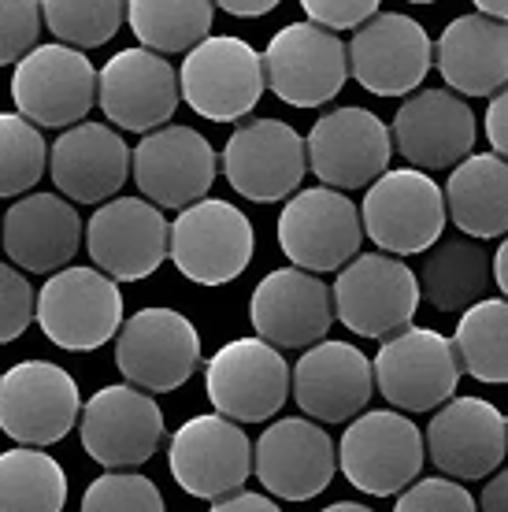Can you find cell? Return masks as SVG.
I'll use <instances>...</instances> for the list:
<instances>
[{
  "instance_id": "obj_10",
  "label": "cell",
  "mask_w": 508,
  "mask_h": 512,
  "mask_svg": "<svg viewBox=\"0 0 508 512\" xmlns=\"http://www.w3.org/2000/svg\"><path fill=\"white\" fill-rule=\"evenodd\" d=\"M12 101L26 123L67 130L86 123L89 108L97 101V71L86 52L67 49L60 41L34 45L15 64Z\"/></svg>"
},
{
  "instance_id": "obj_34",
  "label": "cell",
  "mask_w": 508,
  "mask_h": 512,
  "mask_svg": "<svg viewBox=\"0 0 508 512\" xmlns=\"http://www.w3.org/2000/svg\"><path fill=\"white\" fill-rule=\"evenodd\" d=\"M64 464L45 449H4L0 453V512H64Z\"/></svg>"
},
{
  "instance_id": "obj_16",
  "label": "cell",
  "mask_w": 508,
  "mask_h": 512,
  "mask_svg": "<svg viewBox=\"0 0 508 512\" xmlns=\"http://www.w3.org/2000/svg\"><path fill=\"white\" fill-rule=\"evenodd\" d=\"M434 45L412 15L375 12L368 23L356 26L345 45L349 75L375 97H405L423 86L431 71Z\"/></svg>"
},
{
  "instance_id": "obj_32",
  "label": "cell",
  "mask_w": 508,
  "mask_h": 512,
  "mask_svg": "<svg viewBox=\"0 0 508 512\" xmlns=\"http://www.w3.org/2000/svg\"><path fill=\"white\" fill-rule=\"evenodd\" d=\"M460 375L490 386L508 383V305L505 297H483L464 308L457 331L449 338Z\"/></svg>"
},
{
  "instance_id": "obj_25",
  "label": "cell",
  "mask_w": 508,
  "mask_h": 512,
  "mask_svg": "<svg viewBox=\"0 0 508 512\" xmlns=\"http://www.w3.org/2000/svg\"><path fill=\"white\" fill-rule=\"evenodd\" d=\"M290 394L312 423L356 420L375 394L371 357L349 342L323 338L290 368Z\"/></svg>"
},
{
  "instance_id": "obj_13",
  "label": "cell",
  "mask_w": 508,
  "mask_h": 512,
  "mask_svg": "<svg viewBox=\"0 0 508 512\" xmlns=\"http://www.w3.org/2000/svg\"><path fill=\"white\" fill-rule=\"evenodd\" d=\"M390 127L371 108L349 104L312 123L305 138V160L327 190H360L390 171Z\"/></svg>"
},
{
  "instance_id": "obj_35",
  "label": "cell",
  "mask_w": 508,
  "mask_h": 512,
  "mask_svg": "<svg viewBox=\"0 0 508 512\" xmlns=\"http://www.w3.org/2000/svg\"><path fill=\"white\" fill-rule=\"evenodd\" d=\"M41 26L67 49H101L119 34L127 0H38Z\"/></svg>"
},
{
  "instance_id": "obj_6",
  "label": "cell",
  "mask_w": 508,
  "mask_h": 512,
  "mask_svg": "<svg viewBox=\"0 0 508 512\" xmlns=\"http://www.w3.org/2000/svg\"><path fill=\"white\" fill-rule=\"evenodd\" d=\"M360 227L364 238L390 256L427 253L445 231V201L442 186L416 167L382 171L364 193Z\"/></svg>"
},
{
  "instance_id": "obj_2",
  "label": "cell",
  "mask_w": 508,
  "mask_h": 512,
  "mask_svg": "<svg viewBox=\"0 0 508 512\" xmlns=\"http://www.w3.org/2000/svg\"><path fill=\"white\" fill-rule=\"evenodd\" d=\"M334 320L360 338H390L416 320V271L401 256L356 253L334 279Z\"/></svg>"
},
{
  "instance_id": "obj_19",
  "label": "cell",
  "mask_w": 508,
  "mask_h": 512,
  "mask_svg": "<svg viewBox=\"0 0 508 512\" xmlns=\"http://www.w3.org/2000/svg\"><path fill=\"white\" fill-rule=\"evenodd\" d=\"M305 171V138L282 119H249L230 134L223 149V175L230 190L256 205L293 197Z\"/></svg>"
},
{
  "instance_id": "obj_33",
  "label": "cell",
  "mask_w": 508,
  "mask_h": 512,
  "mask_svg": "<svg viewBox=\"0 0 508 512\" xmlns=\"http://www.w3.org/2000/svg\"><path fill=\"white\" fill-rule=\"evenodd\" d=\"M216 4L212 0H127V23L141 49L190 52L212 34Z\"/></svg>"
},
{
  "instance_id": "obj_9",
  "label": "cell",
  "mask_w": 508,
  "mask_h": 512,
  "mask_svg": "<svg viewBox=\"0 0 508 512\" xmlns=\"http://www.w3.org/2000/svg\"><path fill=\"white\" fill-rule=\"evenodd\" d=\"M78 435L93 461L104 464L108 472H127L153 461L167 435L164 409L138 386H101L78 409Z\"/></svg>"
},
{
  "instance_id": "obj_43",
  "label": "cell",
  "mask_w": 508,
  "mask_h": 512,
  "mask_svg": "<svg viewBox=\"0 0 508 512\" xmlns=\"http://www.w3.org/2000/svg\"><path fill=\"white\" fill-rule=\"evenodd\" d=\"M208 512H282V509L271 498H264V494L238 490V494H230V498L212 501V509H208Z\"/></svg>"
},
{
  "instance_id": "obj_36",
  "label": "cell",
  "mask_w": 508,
  "mask_h": 512,
  "mask_svg": "<svg viewBox=\"0 0 508 512\" xmlns=\"http://www.w3.org/2000/svg\"><path fill=\"white\" fill-rule=\"evenodd\" d=\"M49 164V145L19 112H0V197H23L38 186Z\"/></svg>"
},
{
  "instance_id": "obj_30",
  "label": "cell",
  "mask_w": 508,
  "mask_h": 512,
  "mask_svg": "<svg viewBox=\"0 0 508 512\" xmlns=\"http://www.w3.org/2000/svg\"><path fill=\"white\" fill-rule=\"evenodd\" d=\"M445 216L471 242H490L508 231V164L494 153L464 156L442 190Z\"/></svg>"
},
{
  "instance_id": "obj_29",
  "label": "cell",
  "mask_w": 508,
  "mask_h": 512,
  "mask_svg": "<svg viewBox=\"0 0 508 512\" xmlns=\"http://www.w3.org/2000/svg\"><path fill=\"white\" fill-rule=\"evenodd\" d=\"M449 93L494 97L508 82V26L490 15H457L434 45V60Z\"/></svg>"
},
{
  "instance_id": "obj_12",
  "label": "cell",
  "mask_w": 508,
  "mask_h": 512,
  "mask_svg": "<svg viewBox=\"0 0 508 512\" xmlns=\"http://www.w3.org/2000/svg\"><path fill=\"white\" fill-rule=\"evenodd\" d=\"M78 409L75 375L52 360H19L0 375V431L19 446L41 449L67 438Z\"/></svg>"
},
{
  "instance_id": "obj_28",
  "label": "cell",
  "mask_w": 508,
  "mask_h": 512,
  "mask_svg": "<svg viewBox=\"0 0 508 512\" xmlns=\"http://www.w3.org/2000/svg\"><path fill=\"white\" fill-rule=\"evenodd\" d=\"M0 242L12 268L52 275L75 260L82 245V219L60 193H26L4 212Z\"/></svg>"
},
{
  "instance_id": "obj_46",
  "label": "cell",
  "mask_w": 508,
  "mask_h": 512,
  "mask_svg": "<svg viewBox=\"0 0 508 512\" xmlns=\"http://www.w3.org/2000/svg\"><path fill=\"white\" fill-rule=\"evenodd\" d=\"M490 282H497V290L508 294V245H497L494 260H490Z\"/></svg>"
},
{
  "instance_id": "obj_24",
  "label": "cell",
  "mask_w": 508,
  "mask_h": 512,
  "mask_svg": "<svg viewBox=\"0 0 508 512\" xmlns=\"http://www.w3.org/2000/svg\"><path fill=\"white\" fill-rule=\"evenodd\" d=\"M97 104L112 130L149 134L167 127L178 108V75L164 56L149 49H123L97 71Z\"/></svg>"
},
{
  "instance_id": "obj_41",
  "label": "cell",
  "mask_w": 508,
  "mask_h": 512,
  "mask_svg": "<svg viewBox=\"0 0 508 512\" xmlns=\"http://www.w3.org/2000/svg\"><path fill=\"white\" fill-rule=\"evenodd\" d=\"M382 0H301L308 23L323 26V30H356L360 23H368L371 15L379 12Z\"/></svg>"
},
{
  "instance_id": "obj_7",
  "label": "cell",
  "mask_w": 508,
  "mask_h": 512,
  "mask_svg": "<svg viewBox=\"0 0 508 512\" xmlns=\"http://www.w3.org/2000/svg\"><path fill=\"white\" fill-rule=\"evenodd\" d=\"M334 449L345 479L371 498H390L412 487L427 461L420 427L397 409L364 412L345 427Z\"/></svg>"
},
{
  "instance_id": "obj_20",
  "label": "cell",
  "mask_w": 508,
  "mask_h": 512,
  "mask_svg": "<svg viewBox=\"0 0 508 512\" xmlns=\"http://www.w3.org/2000/svg\"><path fill=\"white\" fill-rule=\"evenodd\" d=\"M93 268L112 282L149 279L167 260V219L145 197H112L82 227Z\"/></svg>"
},
{
  "instance_id": "obj_47",
  "label": "cell",
  "mask_w": 508,
  "mask_h": 512,
  "mask_svg": "<svg viewBox=\"0 0 508 512\" xmlns=\"http://www.w3.org/2000/svg\"><path fill=\"white\" fill-rule=\"evenodd\" d=\"M479 15H490V19H505L508 15V0H471Z\"/></svg>"
},
{
  "instance_id": "obj_27",
  "label": "cell",
  "mask_w": 508,
  "mask_h": 512,
  "mask_svg": "<svg viewBox=\"0 0 508 512\" xmlns=\"http://www.w3.org/2000/svg\"><path fill=\"white\" fill-rule=\"evenodd\" d=\"M45 167L64 201L104 205L130 179V145L108 123H75L52 141Z\"/></svg>"
},
{
  "instance_id": "obj_38",
  "label": "cell",
  "mask_w": 508,
  "mask_h": 512,
  "mask_svg": "<svg viewBox=\"0 0 508 512\" xmlns=\"http://www.w3.org/2000/svg\"><path fill=\"white\" fill-rule=\"evenodd\" d=\"M38 0H0V67L19 64L41 38Z\"/></svg>"
},
{
  "instance_id": "obj_42",
  "label": "cell",
  "mask_w": 508,
  "mask_h": 512,
  "mask_svg": "<svg viewBox=\"0 0 508 512\" xmlns=\"http://www.w3.org/2000/svg\"><path fill=\"white\" fill-rule=\"evenodd\" d=\"M505 116H508V101L505 90L490 97V108H486V138H490V153L505 160L508 153V134H505Z\"/></svg>"
},
{
  "instance_id": "obj_45",
  "label": "cell",
  "mask_w": 508,
  "mask_h": 512,
  "mask_svg": "<svg viewBox=\"0 0 508 512\" xmlns=\"http://www.w3.org/2000/svg\"><path fill=\"white\" fill-rule=\"evenodd\" d=\"M212 4L230 15H238V19H260V15L275 12L282 0H212Z\"/></svg>"
},
{
  "instance_id": "obj_48",
  "label": "cell",
  "mask_w": 508,
  "mask_h": 512,
  "mask_svg": "<svg viewBox=\"0 0 508 512\" xmlns=\"http://www.w3.org/2000/svg\"><path fill=\"white\" fill-rule=\"evenodd\" d=\"M319 512H375V509L360 505V501H334V505H327V509H319Z\"/></svg>"
},
{
  "instance_id": "obj_37",
  "label": "cell",
  "mask_w": 508,
  "mask_h": 512,
  "mask_svg": "<svg viewBox=\"0 0 508 512\" xmlns=\"http://www.w3.org/2000/svg\"><path fill=\"white\" fill-rule=\"evenodd\" d=\"M78 512H167V505L149 475L104 472L82 490Z\"/></svg>"
},
{
  "instance_id": "obj_15",
  "label": "cell",
  "mask_w": 508,
  "mask_h": 512,
  "mask_svg": "<svg viewBox=\"0 0 508 512\" xmlns=\"http://www.w3.org/2000/svg\"><path fill=\"white\" fill-rule=\"evenodd\" d=\"M167 468L190 498H230L253 475V442L245 438L242 423H230L216 412L193 416L171 435Z\"/></svg>"
},
{
  "instance_id": "obj_39",
  "label": "cell",
  "mask_w": 508,
  "mask_h": 512,
  "mask_svg": "<svg viewBox=\"0 0 508 512\" xmlns=\"http://www.w3.org/2000/svg\"><path fill=\"white\" fill-rule=\"evenodd\" d=\"M394 512H475V498L457 479H416L397 494Z\"/></svg>"
},
{
  "instance_id": "obj_4",
  "label": "cell",
  "mask_w": 508,
  "mask_h": 512,
  "mask_svg": "<svg viewBox=\"0 0 508 512\" xmlns=\"http://www.w3.org/2000/svg\"><path fill=\"white\" fill-rule=\"evenodd\" d=\"M34 316L52 346L89 353L108 346L123 323L119 282L97 268H60L34 297Z\"/></svg>"
},
{
  "instance_id": "obj_21",
  "label": "cell",
  "mask_w": 508,
  "mask_h": 512,
  "mask_svg": "<svg viewBox=\"0 0 508 512\" xmlns=\"http://www.w3.org/2000/svg\"><path fill=\"white\" fill-rule=\"evenodd\" d=\"M338 472V449L323 423L275 420L253 442V475L282 501H312L331 487Z\"/></svg>"
},
{
  "instance_id": "obj_14",
  "label": "cell",
  "mask_w": 508,
  "mask_h": 512,
  "mask_svg": "<svg viewBox=\"0 0 508 512\" xmlns=\"http://www.w3.org/2000/svg\"><path fill=\"white\" fill-rule=\"evenodd\" d=\"M264 86L293 108H319L342 93L349 64L345 41L316 23H290L260 52Z\"/></svg>"
},
{
  "instance_id": "obj_40",
  "label": "cell",
  "mask_w": 508,
  "mask_h": 512,
  "mask_svg": "<svg viewBox=\"0 0 508 512\" xmlns=\"http://www.w3.org/2000/svg\"><path fill=\"white\" fill-rule=\"evenodd\" d=\"M34 323V286L23 271L0 264V346L15 342Z\"/></svg>"
},
{
  "instance_id": "obj_17",
  "label": "cell",
  "mask_w": 508,
  "mask_h": 512,
  "mask_svg": "<svg viewBox=\"0 0 508 512\" xmlns=\"http://www.w3.org/2000/svg\"><path fill=\"white\" fill-rule=\"evenodd\" d=\"M364 242L360 212L338 190L312 186L293 193L279 216V249L301 271H342Z\"/></svg>"
},
{
  "instance_id": "obj_11",
  "label": "cell",
  "mask_w": 508,
  "mask_h": 512,
  "mask_svg": "<svg viewBox=\"0 0 508 512\" xmlns=\"http://www.w3.org/2000/svg\"><path fill=\"white\" fill-rule=\"evenodd\" d=\"M204 394L230 423H264L290 397V364L260 338H234L204 364Z\"/></svg>"
},
{
  "instance_id": "obj_18",
  "label": "cell",
  "mask_w": 508,
  "mask_h": 512,
  "mask_svg": "<svg viewBox=\"0 0 508 512\" xmlns=\"http://www.w3.org/2000/svg\"><path fill=\"white\" fill-rule=\"evenodd\" d=\"M130 175L156 208H182L208 197L219 175V156L212 141L193 127H156L130 149Z\"/></svg>"
},
{
  "instance_id": "obj_3",
  "label": "cell",
  "mask_w": 508,
  "mask_h": 512,
  "mask_svg": "<svg viewBox=\"0 0 508 512\" xmlns=\"http://www.w3.org/2000/svg\"><path fill=\"white\" fill-rule=\"evenodd\" d=\"M175 75L178 101H186L197 116L212 123H238L267 90L260 52L230 34H208L201 45H193Z\"/></svg>"
},
{
  "instance_id": "obj_31",
  "label": "cell",
  "mask_w": 508,
  "mask_h": 512,
  "mask_svg": "<svg viewBox=\"0 0 508 512\" xmlns=\"http://www.w3.org/2000/svg\"><path fill=\"white\" fill-rule=\"evenodd\" d=\"M416 290L438 312H464L490 290V256L483 242L438 238L420 260Z\"/></svg>"
},
{
  "instance_id": "obj_5",
  "label": "cell",
  "mask_w": 508,
  "mask_h": 512,
  "mask_svg": "<svg viewBox=\"0 0 508 512\" xmlns=\"http://www.w3.org/2000/svg\"><path fill=\"white\" fill-rule=\"evenodd\" d=\"M115 368L127 386L171 394L201 368V334L175 308H141L115 331Z\"/></svg>"
},
{
  "instance_id": "obj_23",
  "label": "cell",
  "mask_w": 508,
  "mask_h": 512,
  "mask_svg": "<svg viewBox=\"0 0 508 512\" xmlns=\"http://www.w3.org/2000/svg\"><path fill=\"white\" fill-rule=\"evenodd\" d=\"M508 427L494 401L449 397L438 405L423 435V453H431L438 472L449 479H486L505 461Z\"/></svg>"
},
{
  "instance_id": "obj_8",
  "label": "cell",
  "mask_w": 508,
  "mask_h": 512,
  "mask_svg": "<svg viewBox=\"0 0 508 512\" xmlns=\"http://www.w3.org/2000/svg\"><path fill=\"white\" fill-rule=\"evenodd\" d=\"M371 379L397 412H431L457 397L460 364L449 338L431 327H405L382 338Z\"/></svg>"
},
{
  "instance_id": "obj_1",
  "label": "cell",
  "mask_w": 508,
  "mask_h": 512,
  "mask_svg": "<svg viewBox=\"0 0 508 512\" xmlns=\"http://www.w3.org/2000/svg\"><path fill=\"white\" fill-rule=\"evenodd\" d=\"M256 249L253 223L238 205L201 197L167 223V256L197 286H227L249 268Z\"/></svg>"
},
{
  "instance_id": "obj_44",
  "label": "cell",
  "mask_w": 508,
  "mask_h": 512,
  "mask_svg": "<svg viewBox=\"0 0 508 512\" xmlns=\"http://www.w3.org/2000/svg\"><path fill=\"white\" fill-rule=\"evenodd\" d=\"M475 512H508V472H494Z\"/></svg>"
},
{
  "instance_id": "obj_26",
  "label": "cell",
  "mask_w": 508,
  "mask_h": 512,
  "mask_svg": "<svg viewBox=\"0 0 508 512\" xmlns=\"http://www.w3.org/2000/svg\"><path fill=\"white\" fill-rule=\"evenodd\" d=\"M390 145L416 171H449L475 149V112L449 90H420L397 108Z\"/></svg>"
},
{
  "instance_id": "obj_49",
  "label": "cell",
  "mask_w": 508,
  "mask_h": 512,
  "mask_svg": "<svg viewBox=\"0 0 508 512\" xmlns=\"http://www.w3.org/2000/svg\"><path fill=\"white\" fill-rule=\"evenodd\" d=\"M408 4H434V0H408Z\"/></svg>"
},
{
  "instance_id": "obj_22",
  "label": "cell",
  "mask_w": 508,
  "mask_h": 512,
  "mask_svg": "<svg viewBox=\"0 0 508 512\" xmlns=\"http://www.w3.org/2000/svg\"><path fill=\"white\" fill-rule=\"evenodd\" d=\"M249 320L271 349H308L323 342L334 323L331 286L301 268L267 271L249 297Z\"/></svg>"
}]
</instances>
